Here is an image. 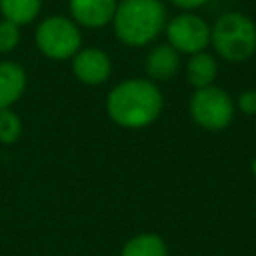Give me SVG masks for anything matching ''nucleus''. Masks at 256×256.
<instances>
[{
  "mask_svg": "<svg viewBox=\"0 0 256 256\" xmlns=\"http://www.w3.org/2000/svg\"><path fill=\"white\" fill-rule=\"evenodd\" d=\"M120 256H168V248L158 234L146 232L130 238L124 244Z\"/></svg>",
  "mask_w": 256,
  "mask_h": 256,
  "instance_id": "obj_13",
  "label": "nucleus"
},
{
  "mask_svg": "<svg viewBox=\"0 0 256 256\" xmlns=\"http://www.w3.org/2000/svg\"><path fill=\"white\" fill-rule=\"evenodd\" d=\"M166 22L162 0H120L110 24L122 44L140 48L156 40Z\"/></svg>",
  "mask_w": 256,
  "mask_h": 256,
  "instance_id": "obj_2",
  "label": "nucleus"
},
{
  "mask_svg": "<svg viewBox=\"0 0 256 256\" xmlns=\"http://www.w3.org/2000/svg\"><path fill=\"white\" fill-rule=\"evenodd\" d=\"M20 42V26L10 20H0V54L12 52Z\"/></svg>",
  "mask_w": 256,
  "mask_h": 256,
  "instance_id": "obj_15",
  "label": "nucleus"
},
{
  "mask_svg": "<svg viewBox=\"0 0 256 256\" xmlns=\"http://www.w3.org/2000/svg\"><path fill=\"white\" fill-rule=\"evenodd\" d=\"M210 44L226 62H244L256 52V24L242 12H226L210 26Z\"/></svg>",
  "mask_w": 256,
  "mask_h": 256,
  "instance_id": "obj_3",
  "label": "nucleus"
},
{
  "mask_svg": "<svg viewBox=\"0 0 256 256\" xmlns=\"http://www.w3.org/2000/svg\"><path fill=\"white\" fill-rule=\"evenodd\" d=\"M40 10H42V0H0L2 18L18 26L34 22Z\"/></svg>",
  "mask_w": 256,
  "mask_h": 256,
  "instance_id": "obj_12",
  "label": "nucleus"
},
{
  "mask_svg": "<svg viewBox=\"0 0 256 256\" xmlns=\"http://www.w3.org/2000/svg\"><path fill=\"white\" fill-rule=\"evenodd\" d=\"M238 108L246 116H254L256 114V90H244L238 96Z\"/></svg>",
  "mask_w": 256,
  "mask_h": 256,
  "instance_id": "obj_16",
  "label": "nucleus"
},
{
  "mask_svg": "<svg viewBox=\"0 0 256 256\" xmlns=\"http://www.w3.org/2000/svg\"><path fill=\"white\" fill-rule=\"evenodd\" d=\"M190 116L200 128L220 132L234 118V102L230 94L220 86L210 84L196 88L190 96Z\"/></svg>",
  "mask_w": 256,
  "mask_h": 256,
  "instance_id": "obj_5",
  "label": "nucleus"
},
{
  "mask_svg": "<svg viewBox=\"0 0 256 256\" xmlns=\"http://www.w3.org/2000/svg\"><path fill=\"white\" fill-rule=\"evenodd\" d=\"M252 172H254V176H256V156H254V160H252Z\"/></svg>",
  "mask_w": 256,
  "mask_h": 256,
  "instance_id": "obj_18",
  "label": "nucleus"
},
{
  "mask_svg": "<svg viewBox=\"0 0 256 256\" xmlns=\"http://www.w3.org/2000/svg\"><path fill=\"white\" fill-rule=\"evenodd\" d=\"M118 0H68L70 18L84 28L96 30L112 22Z\"/></svg>",
  "mask_w": 256,
  "mask_h": 256,
  "instance_id": "obj_8",
  "label": "nucleus"
},
{
  "mask_svg": "<svg viewBox=\"0 0 256 256\" xmlns=\"http://www.w3.org/2000/svg\"><path fill=\"white\" fill-rule=\"evenodd\" d=\"M162 108V92L148 78H126L106 98L108 116L122 128H144L160 116Z\"/></svg>",
  "mask_w": 256,
  "mask_h": 256,
  "instance_id": "obj_1",
  "label": "nucleus"
},
{
  "mask_svg": "<svg viewBox=\"0 0 256 256\" xmlns=\"http://www.w3.org/2000/svg\"><path fill=\"white\" fill-rule=\"evenodd\" d=\"M176 8H180V10H184V12H192V10H196V8H200V6H204L208 0H170Z\"/></svg>",
  "mask_w": 256,
  "mask_h": 256,
  "instance_id": "obj_17",
  "label": "nucleus"
},
{
  "mask_svg": "<svg viewBox=\"0 0 256 256\" xmlns=\"http://www.w3.org/2000/svg\"><path fill=\"white\" fill-rule=\"evenodd\" d=\"M34 42L46 58L68 60L80 50V26L68 16H48L36 26Z\"/></svg>",
  "mask_w": 256,
  "mask_h": 256,
  "instance_id": "obj_4",
  "label": "nucleus"
},
{
  "mask_svg": "<svg viewBox=\"0 0 256 256\" xmlns=\"http://www.w3.org/2000/svg\"><path fill=\"white\" fill-rule=\"evenodd\" d=\"M144 70L148 74V80H170L180 70V52L174 50L168 42L154 46L146 54Z\"/></svg>",
  "mask_w": 256,
  "mask_h": 256,
  "instance_id": "obj_9",
  "label": "nucleus"
},
{
  "mask_svg": "<svg viewBox=\"0 0 256 256\" xmlns=\"http://www.w3.org/2000/svg\"><path fill=\"white\" fill-rule=\"evenodd\" d=\"M218 74L216 58L208 52H196L186 62V78L194 88H204L214 82Z\"/></svg>",
  "mask_w": 256,
  "mask_h": 256,
  "instance_id": "obj_11",
  "label": "nucleus"
},
{
  "mask_svg": "<svg viewBox=\"0 0 256 256\" xmlns=\"http://www.w3.org/2000/svg\"><path fill=\"white\" fill-rule=\"evenodd\" d=\"M164 32L168 44L180 54L192 56L196 52H204V48L210 44V24L194 12H182L170 18Z\"/></svg>",
  "mask_w": 256,
  "mask_h": 256,
  "instance_id": "obj_6",
  "label": "nucleus"
},
{
  "mask_svg": "<svg viewBox=\"0 0 256 256\" xmlns=\"http://www.w3.org/2000/svg\"><path fill=\"white\" fill-rule=\"evenodd\" d=\"M26 90V72L12 60H0V110L10 108Z\"/></svg>",
  "mask_w": 256,
  "mask_h": 256,
  "instance_id": "obj_10",
  "label": "nucleus"
},
{
  "mask_svg": "<svg viewBox=\"0 0 256 256\" xmlns=\"http://www.w3.org/2000/svg\"><path fill=\"white\" fill-rule=\"evenodd\" d=\"M22 134V122L16 112L10 108L0 110V142L2 144H14Z\"/></svg>",
  "mask_w": 256,
  "mask_h": 256,
  "instance_id": "obj_14",
  "label": "nucleus"
},
{
  "mask_svg": "<svg viewBox=\"0 0 256 256\" xmlns=\"http://www.w3.org/2000/svg\"><path fill=\"white\" fill-rule=\"evenodd\" d=\"M72 72L82 84L98 86L110 78L112 60L100 48H80L72 56Z\"/></svg>",
  "mask_w": 256,
  "mask_h": 256,
  "instance_id": "obj_7",
  "label": "nucleus"
}]
</instances>
